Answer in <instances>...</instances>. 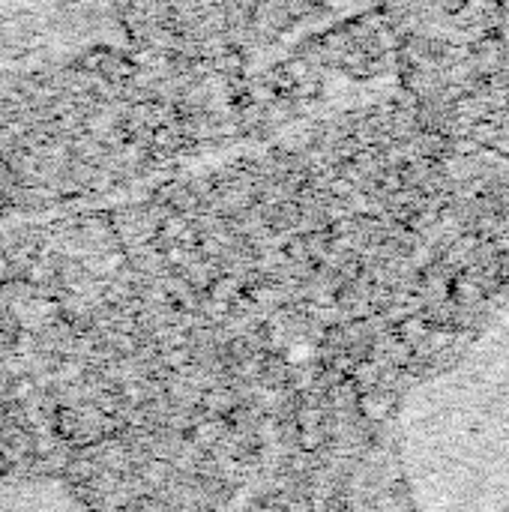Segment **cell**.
Returning a JSON list of instances; mask_svg holds the SVG:
<instances>
[{
    "label": "cell",
    "instance_id": "6da1fadb",
    "mask_svg": "<svg viewBox=\"0 0 509 512\" xmlns=\"http://www.w3.org/2000/svg\"><path fill=\"white\" fill-rule=\"evenodd\" d=\"M72 0H0V24L12 21H33L42 15H51L54 9H63Z\"/></svg>",
    "mask_w": 509,
    "mask_h": 512
}]
</instances>
